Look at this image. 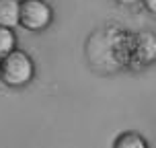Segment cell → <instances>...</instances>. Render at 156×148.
Here are the masks:
<instances>
[{
    "mask_svg": "<svg viewBox=\"0 0 156 148\" xmlns=\"http://www.w3.org/2000/svg\"><path fill=\"white\" fill-rule=\"evenodd\" d=\"M132 41L133 33L117 29V27H105L88 39L86 52H88V58L93 64L97 60L103 62L101 64L103 72H113L129 66Z\"/></svg>",
    "mask_w": 156,
    "mask_h": 148,
    "instance_id": "cell-1",
    "label": "cell"
},
{
    "mask_svg": "<svg viewBox=\"0 0 156 148\" xmlns=\"http://www.w3.org/2000/svg\"><path fill=\"white\" fill-rule=\"evenodd\" d=\"M35 76V64L27 52L12 49L10 54L0 58V82L10 88H23Z\"/></svg>",
    "mask_w": 156,
    "mask_h": 148,
    "instance_id": "cell-2",
    "label": "cell"
},
{
    "mask_svg": "<svg viewBox=\"0 0 156 148\" xmlns=\"http://www.w3.org/2000/svg\"><path fill=\"white\" fill-rule=\"evenodd\" d=\"M54 19V8L45 0H21V25L27 31H43Z\"/></svg>",
    "mask_w": 156,
    "mask_h": 148,
    "instance_id": "cell-3",
    "label": "cell"
},
{
    "mask_svg": "<svg viewBox=\"0 0 156 148\" xmlns=\"http://www.w3.org/2000/svg\"><path fill=\"white\" fill-rule=\"evenodd\" d=\"M156 62V33L140 31L133 33L132 56H129V70H144Z\"/></svg>",
    "mask_w": 156,
    "mask_h": 148,
    "instance_id": "cell-4",
    "label": "cell"
},
{
    "mask_svg": "<svg viewBox=\"0 0 156 148\" xmlns=\"http://www.w3.org/2000/svg\"><path fill=\"white\" fill-rule=\"evenodd\" d=\"M0 25L16 27L21 25V2L19 0H0Z\"/></svg>",
    "mask_w": 156,
    "mask_h": 148,
    "instance_id": "cell-5",
    "label": "cell"
},
{
    "mask_svg": "<svg viewBox=\"0 0 156 148\" xmlns=\"http://www.w3.org/2000/svg\"><path fill=\"white\" fill-rule=\"evenodd\" d=\"M113 146L115 148H146L148 144H146V140L142 138L140 134L125 132V134H121V136H117V140H115Z\"/></svg>",
    "mask_w": 156,
    "mask_h": 148,
    "instance_id": "cell-6",
    "label": "cell"
},
{
    "mask_svg": "<svg viewBox=\"0 0 156 148\" xmlns=\"http://www.w3.org/2000/svg\"><path fill=\"white\" fill-rule=\"evenodd\" d=\"M15 43H16V37H15V33H12V29L0 25V58L10 54L15 49Z\"/></svg>",
    "mask_w": 156,
    "mask_h": 148,
    "instance_id": "cell-7",
    "label": "cell"
},
{
    "mask_svg": "<svg viewBox=\"0 0 156 148\" xmlns=\"http://www.w3.org/2000/svg\"><path fill=\"white\" fill-rule=\"evenodd\" d=\"M142 4L148 8L152 15H156V0H142Z\"/></svg>",
    "mask_w": 156,
    "mask_h": 148,
    "instance_id": "cell-8",
    "label": "cell"
},
{
    "mask_svg": "<svg viewBox=\"0 0 156 148\" xmlns=\"http://www.w3.org/2000/svg\"><path fill=\"white\" fill-rule=\"evenodd\" d=\"M115 2H119V4H123V6H133V4H138L140 0H115Z\"/></svg>",
    "mask_w": 156,
    "mask_h": 148,
    "instance_id": "cell-9",
    "label": "cell"
}]
</instances>
